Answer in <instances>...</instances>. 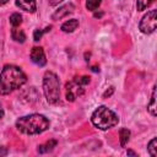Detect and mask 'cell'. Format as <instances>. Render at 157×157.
I'll use <instances>...</instances> for the list:
<instances>
[{
  "instance_id": "6",
  "label": "cell",
  "mask_w": 157,
  "mask_h": 157,
  "mask_svg": "<svg viewBox=\"0 0 157 157\" xmlns=\"http://www.w3.org/2000/svg\"><path fill=\"white\" fill-rule=\"evenodd\" d=\"M139 28L144 34H151L157 28V10H151L141 18Z\"/></svg>"
},
{
  "instance_id": "21",
  "label": "cell",
  "mask_w": 157,
  "mask_h": 157,
  "mask_svg": "<svg viewBox=\"0 0 157 157\" xmlns=\"http://www.w3.org/2000/svg\"><path fill=\"white\" fill-rule=\"evenodd\" d=\"M61 1H63V0H49V5H50V6H56V5H59Z\"/></svg>"
},
{
  "instance_id": "9",
  "label": "cell",
  "mask_w": 157,
  "mask_h": 157,
  "mask_svg": "<svg viewBox=\"0 0 157 157\" xmlns=\"http://www.w3.org/2000/svg\"><path fill=\"white\" fill-rule=\"evenodd\" d=\"M16 6L26 12H36L37 10V1L36 0H16Z\"/></svg>"
},
{
  "instance_id": "7",
  "label": "cell",
  "mask_w": 157,
  "mask_h": 157,
  "mask_svg": "<svg viewBox=\"0 0 157 157\" xmlns=\"http://www.w3.org/2000/svg\"><path fill=\"white\" fill-rule=\"evenodd\" d=\"M31 60L38 66H44L47 64L45 54L42 47H33L31 50Z\"/></svg>"
},
{
  "instance_id": "17",
  "label": "cell",
  "mask_w": 157,
  "mask_h": 157,
  "mask_svg": "<svg viewBox=\"0 0 157 157\" xmlns=\"http://www.w3.org/2000/svg\"><path fill=\"white\" fill-rule=\"evenodd\" d=\"M10 23H11L12 27H17V26H20V25L22 23V16H21L20 13H17V12L12 13V15L10 16Z\"/></svg>"
},
{
  "instance_id": "16",
  "label": "cell",
  "mask_w": 157,
  "mask_h": 157,
  "mask_svg": "<svg viewBox=\"0 0 157 157\" xmlns=\"http://www.w3.org/2000/svg\"><path fill=\"white\" fill-rule=\"evenodd\" d=\"M156 147H157V139L153 137V139L148 142V145H147V151H148V153H150L152 157H156V156H157Z\"/></svg>"
},
{
  "instance_id": "18",
  "label": "cell",
  "mask_w": 157,
  "mask_h": 157,
  "mask_svg": "<svg viewBox=\"0 0 157 157\" xmlns=\"http://www.w3.org/2000/svg\"><path fill=\"white\" fill-rule=\"evenodd\" d=\"M152 2H153V0H136L137 11H144V10L147 9Z\"/></svg>"
},
{
  "instance_id": "25",
  "label": "cell",
  "mask_w": 157,
  "mask_h": 157,
  "mask_svg": "<svg viewBox=\"0 0 157 157\" xmlns=\"http://www.w3.org/2000/svg\"><path fill=\"white\" fill-rule=\"evenodd\" d=\"M102 15H103V12H99V13H97V12H96V13H94L93 16H94V17H101Z\"/></svg>"
},
{
  "instance_id": "11",
  "label": "cell",
  "mask_w": 157,
  "mask_h": 157,
  "mask_svg": "<svg viewBox=\"0 0 157 157\" xmlns=\"http://www.w3.org/2000/svg\"><path fill=\"white\" fill-rule=\"evenodd\" d=\"M56 144H58V141H56V140H54V139H52V140L47 141L45 144L39 145L37 151H38L39 153H47V152H52V151L54 150V147H56Z\"/></svg>"
},
{
  "instance_id": "2",
  "label": "cell",
  "mask_w": 157,
  "mask_h": 157,
  "mask_svg": "<svg viewBox=\"0 0 157 157\" xmlns=\"http://www.w3.org/2000/svg\"><path fill=\"white\" fill-rule=\"evenodd\" d=\"M50 123L48 118L42 114H29L21 117L16 120V128L20 132L26 135H38L49 128Z\"/></svg>"
},
{
  "instance_id": "24",
  "label": "cell",
  "mask_w": 157,
  "mask_h": 157,
  "mask_svg": "<svg viewBox=\"0 0 157 157\" xmlns=\"http://www.w3.org/2000/svg\"><path fill=\"white\" fill-rule=\"evenodd\" d=\"M9 0H0V6H2V5H5L6 2H7Z\"/></svg>"
},
{
  "instance_id": "20",
  "label": "cell",
  "mask_w": 157,
  "mask_h": 157,
  "mask_svg": "<svg viewBox=\"0 0 157 157\" xmlns=\"http://www.w3.org/2000/svg\"><path fill=\"white\" fill-rule=\"evenodd\" d=\"M113 92H114V87H109V91L107 90V91L104 92V94H103V97H104V98H107V97H109V96H110V94H112Z\"/></svg>"
},
{
  "instance_id": "10",
  "label": "cell",
  "mask_w": 157,
  "mask_h": 157,
  "mask_svg": "<svg viewBox=\"0 0 157 157\" xmlns=\"http://www.w3.org/2000/svg\"><path fill=\"white\" fill-rule=\"evenodd\" d=\"M77 27H78V20L71 18V20H69V21H66V22H64V23L61 25V31L65 32V33H71V32H74Z\"/></svg>"
},
{
  "instance_id": "23",
  "label": "cell",
  "mask_w": 157,
  "mask_h": 157,
  "mask_svg": "<svg viewBox=\"0 0 157 157\" xmlns=\"http://www.w3.org/2000/svg\"><path fill=\"white\" fill-rule=\"evenodd\" d=\"M126 155H130V156H136V153H135L134 151H131V150H128V152H126Z\"/></svg>"
},
{
  "instance_id": "15",
  "label": "cell",
  "mask_w": 157,
  "mask_h": 157,
  "mask_svg": "<svg viewBox=\"0 0 157 157\" xmlns=\"http://www.w3.org/2000/svg\"><path fill=\"white\" fill-rule=\"evenodd\" d=\"M101 4L102 0H86V9L88 11H96Z\"/></svg>"
},
{
  "instance_id": "1",
  "label": "cell",
  "mask_w": 157,
  "mask_h": 157,
  "mask_svg": "<svg viewBox=\"0 0 157 157\" xmlns=\"http://www.w3.org/2000/svg\"><path fill=\"white\" fill-rule=\"evenodd\" d=\"M27 81L26 74L16 65H5L0 72V94H9Z\"/></svg>"
},
{
  "instance_id": "13",
  "label": "cell",
  "mask_w": 157,
  "mask_h": 157,
  "mask_svg": "<svg viewBox=\"0 0 157 157\" xmlns=\"http://www.w3.org/2000/svg\"><path fill=\"white\" fill-rule=\"evenodd\" d=\"M11 37H12L13 40H16V42H18V43H23V42L26 40V34H25V32H23L22 29L16 28V27L12 28V31H11Z\"/></svg>"
},
{
  "instance_id": "22",
  "label": "cell",
  "mask_w": 157,
  "mask_h": 157,
  "mask_svg": "<svg viewBox=\"0 0 157 157\" xmlns=\"http://www.w3.org/2000/svg\"><path fill=\"white\" fill-rule=\"evenodd\" d=\"M4 109H2V107H1V104H0V119H2L4 118Z\"/></svg>"
},
{
  "instance_id": "4",
  "label": "cell",
  "mask_w": 157,
  "mask_h": 157,
  "mask_svg": "<svg viewBox=\"0 0 157 157\" xmlns=\"http://www.w3.org/2000/svg\"><path fill=\"white\" fill-rule=\"evenodd\" d=\"M43 92L45 99L50 104H56L60 101V82L53 71H47L43 77Z\"/></svg>"
},
{
  "instance_id": "8",
  "label": "cell",
  "mask_w": 157,
  "mask_h": 157,
  "mask_svg": "<svg viewBox=\"0 0 157 157\" xmlns=\"http://www.w3.org/2000/svg\"><path fill=\"white\" fill-rule=\"evenodd\" d=\"M74 10H75V6H74V4H71V2H69V4H65V5H63L61 7H59L54 13H53V16H52V18L53 20H60V18H63V17H66L67 15H70V13H72L74 12Z\"/></svg>"
},
{
  "instance_id": "14",
  "label": "cell",
  "mask_w": 157,
  "mask_h": 157,
  "mask_svg": "<svg viewBox=\"0 0 157 157\" xmlns=\"http://www.w3.org/2000/svg\"><path fill=\"white\" fill-rule=\"evenodd\" d=\"M130 137V130H128L126 128H121L119 130V139H120V146L125 147V145L128 144Z\"/></svg>"
},
{
  "instance_id": "5",
  "label": "cell",
  "mask_w": 157,
  "mask_h": 157,
  "mask_svg": "<svg viewBox=\"0 0 157 157\" xmlns=\"http://www.w3.org/2000/svg\"><path fill=\"white\" fill-rule=\"evenodd\" d=\"M88 76H76L70 82L66 83V99L69 102H74L77 97L82 96L85 93V87L90 83Z\"/></svg>"
},
{
  "instance_id": "19",
  "label": "cell",
  "mask_w": 157,
  "mask_h": 157,
  "mask_svg": "<svg viewBox=\"0 0 157 157\" xmlns=\"http://www.w3.org/2000/svg\"><path fill=\"white\" fill-rule=\"evenodd\" d=\"M43 33H45L44 29H34V32H33V39H34L36 42H38V40L42 38Z\"/></svg>"
},
{
  "instance_id": "3",
  "label": "cell",
  "mask_w": 157,
  "mask_h": 157,
  "mask_svg": "<svg viewBox=\"0 0 157 157\" xmlns=\"http://www.w3.org/2000/svg\"><path fill=\"white\" fill-rule=\"evenodd\" d=\"M91 121L96 128L101 130H108L118 124L119 118L112 109L105 105H101L92 113Z\"/></svg>"
},
{
  "instance_id": "12",
  "label": "cell",
  "mask_w": 157,
  "mask_h": 157,
  "mask_svg": "<svg viewBox=\"0 0 157 157\" xmlns=\"http://www.w3.org/2000/svg\"><path fill=\"white\" fill-rule=\"evenodd\" d=\"M147 110L150 112V114L152 117L157 115V105H156V86H153L152 88V96H151V101L147 104Z\"/></svg>"
}]
</instances>
